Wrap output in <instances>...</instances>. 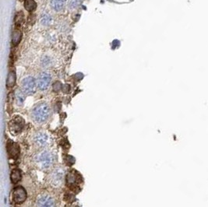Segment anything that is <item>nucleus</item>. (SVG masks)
Here are the masks:
<instances>
[{"label":"nucleus","mask_w":208,"mask_h":207,"mask_svg":"<svg viewBox=\"0 0 208 207\" xmlns=\"http://www.w3.org/2000/svg\"><path fill=\"white\" fill-rule=\"evenodd\" d=\"M56 155L52 151L44 150L39 152L34 157V161L37 167L41 170H48L54 165L56 162Z\"/></svg>","instance_id":"obj_1"},{"label":"nucleus","mask_w":208,"mask_h":207,"mask_svg":"<svg viewBox=\"0 0 208 207\" xmlns=\"http://www.w3.org/2000/svg\"><path fill=\"white\" fill-rule=\"evenodd\" d=\"M50 107L46 103H40L37 104L32 110V118L37 124H43L47 121L50 116Z\"/></svg>","instance_id":"obj_2"},{"label":"nucleus","mask_w":208,"mask_h":207,"mask_svg":"<svg viewBox=\"0 0 208 207\" xmlns=\"http://www.w3.org/2000/svg\"><path fill=\"white\" fill-rule=\"evenodd\" d=\"M65 176V170L62 167H57L49 175V183L54 187H59L62 184Z\"/></svg>","instance_id":"obj_3"},{"label":"nucleus","mask_w":208,"mask_h":207,"mask_svg":"<svg viewBox=\"0 0 208 207\" xmlns=\"http://www.w3.org/2000/svg\"><path fill=\"white\" fill-rule=\"evenodd\" d=\"M33 142L38 148H44L50 144L51 136L47 132L40 131L33 136Z\"/></svg>","instance_id":"obj_4"},{"label":"nucleus","mask_w":208,"mask_h":207,"mask_svg":"<svg viewBox=\"0 0 208 207\" xmlns=\"http://www.w3.org/2000/svg\"><path fill=\"white\" fill-rule=\"evenodd\" d=\"M23 92L27 95H31L36 91V81L32 76H27L24 78L21 83Z\"/></svg>","instance_id":"obj_5"},{"label":"nucleus","mask_w":208,"mask_h":207,"mask_svg":"<svg viewBox=\"0 0 208 207\" xmlns=\"http://www.w3.org/2000/svg\"><path fill=\"white\" fill-rule=\"evenodd\" d=\"M24 125V120L20 116H14L9 123V128L12 134L17 135L21 132Z\"/></svg>","instance_id":"obj_6"},{"label":"nucleus","mask_w":208,"mask_h":207,"mask_svg":"<svg viewBox=\"0 0 208 207\" xmlns=\"http://www.w3.org/2000/svg\"><path fill=\"white\" fill-rule=\"evenodd\" d=\"M36 207H56V202L50 195L41 194L37 198Z\"/></svg>","instance_id":"obj_7"},{"label":"nucleus","mask_w":208,"mask_h":207,"mask_svg":"<svg viewBox=\"0 0 208 207\" xmlns=\"http://www.w3.org/2000/svg\"><path fill=\"white\" fill-rule=\"evenodd\" d=\"M51 82V76L48 73H41L38 79V86L41 90L48 89Z\"/></svg>","instance_id":"obj_8"},{"label":"nucleus","mask_w":208,"mask_h":207,"mask_svg":"<svg viewBox=\"0 0 208 207\" xmlns=\"http://www.w3.org/2000/svg\"><path fill=\"white\" fill-rule=\"evenodd\" d=\"M27 198L26 191L22 187H17L13 191V200L16 203L20 204L25 201Z\"/></svg>","instance_id":"obj_9"},{"label":"nucleus","mask_w":208,"mask_h":207,"mask_svg":"<svg viewBox=\"0 0 208 207\" xmlns=\"http://www.w3.org/2000/svg\"><path fill=\"white\" fill-rule=\"evenodd\" d=\"M66 0H51V6L52 9L56 12H59L63 9Z\"/></svg>","instance_id":"obj_10"},{"label":"nucleus","mask_w":208,"mask_h":207,"mask_svg":"<svg viewBox=\"0 0 208 207\" xmlns=\"http://www.w3.org/2000/svg\"><path fill=\"white\" fill-rule=\"evenodd\" d=\"M8 153H9V154L10 155V157H15L16 158V157H17L18 154H19L20 153L19 147L17 146V144H10V145H9V146H8Z\"/></svg>","instance_id":"obj_11"},{"label":"nucleus","mask_w":208,"mask_h":207,"mask_svg":"<svg viewBox=\"0 0 208 207\" xmlns=\"http://www.w3.org/2000/svg\"><path fill=\"white\" fill-rule=\"evenodd\" d=\"M24 7L28 12H32L36 8V2L34 0H25L24 1Z\"/></svg>","instance_id":"obj_12"},{"label":"nucleus","mask_w":208,"mask_h":207,"mask_svg":"<svg viewBox=\"0 0 208 207\" xmlns=\"http://www.w3.org/2000/svg\"><path fill=\"white\" fill-rule=\"evenodd\" d=\"M20 39H21V33L20 31H18V30H15L13 33V37H12V42L14 45H17V44H19V42L20 41Z\"/></svg>","instance_id":"obj_13"},{"label":"nucleus","mask_w":208,"mask_h":207,"mask_svg":"<svg viewBox=\"0 0 208 207\" xmlns=\"http://www.w3.org/2000/svg\"><path fill=\"white\" fill-rule=\"evenodd\" d=\"M21 179V172L16 169V170H14L12 171L11 173V181L14 183H17V182H19L20 180Z\"/></svg>","instance_id":"obj_14"},{"label":"nucleus","mask_w":208,"mask_h":207,"mask_svg":"<svg viewBox=\"0 0 208 207\" xmlns=\"http://www.w3.org/2000/svg\"><path fill=\"white\" fill-rule=\"evenodd\" d=\"M16 81V75L14 72H10L9 76H8L7 81H6V86L8 87H12L15 83Z\"/></svg>","instance_id":"obj_15"},{"label":"nucleus","mask_w":208,"mask_h":207,"mask_svg":"<svg viewBox=\"0 0 208 207\" xmlns=\"http://www.w3.org/2000/svg\"><path fill=\"white\" fill-rule=\"evenodd\" d=\"M24 93L19 91L18 90L17 92V100L18 104H22L24 101Z\"/></svg>","instance_id":"obj_16"},{"label":"nucleus","mask_w":208,"mask_h":207,"mask_svg":"<svg viewBox=\"0 0 208 207\" xmlns=\"http://www.w3.org/2000/svg\"><path fill=\"white\" fill-rule=\"evenodd\" d=\"M49 21H50V17L48 16H44L42 18V23H44V24H47Z\"/></svg>","instance_id":"obj_17"},{"label":"nucleus","mask_w":208,"mask_h":207,"mask_svg":"<svg viewBox=\"0 0 208 207\" xmlns=\"http://www.w3.org/2000/svg\"><path fill=\"white\" fill-rule=\"evenodd\" d=\"M20 1H23V0H20Z\"/></svg>","instance_id":"obj_18"}]
</instances>
